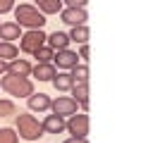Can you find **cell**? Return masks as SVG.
<instances>
[{
    "label": "cell",
    "instance_id": "obj_21",
    "mask_svg": "<svg viewBox=\"0 0 153 143\" xmlns=\"http://www.w3.org/2000/svg\"><path fill=\"white\" fill-rule=\"evenodd\" d=\"M31 55H33L38 62H53V55H55V50H53V48H48V45H41V48H36Z\"/></svg>",
    "mask_w": 153,
    "mask_h": 143
},
{
    "label": "cell",
    "instance_id": "obj_8",
    "mask_svg": "<svg viewBox=\"0 0 153 143\" xmlns=\"http://www.w3.org/2000/svg\"><path fill=\"white\" fill-rule=\"evenodd\" d=\"M60 14H62V21H65V24H69V26L86 24V19H88L84 7H65V10H60Z\"/></svg>",
    "mask_w": 153,
    "mask_h": 143
},
{
    "label": "cell",
    "instance_id": "obj_22",
    "mask_svg": "<svg viewBox=\"0 0 153 143\" xmlns=\"http://www.w3.org/2000/svg\"><path fill=\"white\" fill-rule=\"evenodd\" d=\"M0 143H17V131L10 126L0 129Z\"/></svg>",
    "mask_w": 153,
    "mask_h": 143
},
{
    "label": "cell",
    "instance_id": "obj_13",
    "mask_svg": "<svg viewBox=\"0 0 153 143\" xmlns=\"http://www.w3.org/2000/svg\"><path fill=\"white\" fill-rule=\"evenodd\" d=\"M7 74H17V76H29L31 74V64L26 62V60H10L7 62V69H5Z\"/></svg>",
    "mask_w": 153,
    "mask_h": 143
},
{
    "label": "cell",
    "instance_id": "obj_24",
    "mask_svg": "<svg viewBox=\"0 0 153 143\" xmlns=\"http://www.w3.org/2000/svg\"><path fill=\"white\" fill-rule=\"evenodd\" d=\"M86 2L88 0H62V5H67V7H86Z\"/></svg>",
    "mask_w": 153,
    "mask_h": 143
},
{
    "label": "cell",
    "instance_id": "obj_18",
    "mask_svg": "<svg viewBox=\"0 0 153 143\" xmlns=\"http://www.w3.org/2000/svg\"><path fill=\"white\" fill-rule=\"evenodd\" d=\"M69 74H72L74 83H88V67H86V62L84 64H74L69 69Z\"/></svg>",
    "mask_w": 153,
    "mask_h": 143
},
{
    "label": "cell",
    "instance_id": "obj_23",
    "mask_svg": "<svg viewBox=\"0 0 153 143\" xmlns=\"http://www.w3.org/2000/svg\"><path fill=\"white\" fill-rule=\"evenodd\" d=\"M10 114H17V107L12 100H0V117H10Z\"/></svg>",
    "mask_w": 153,
    "mask_h": 143
},
{
    "label": "cell",
    "instance_id": "obj_17",
    "mask_svg": "<svg viewBox=\"0 0 153 143\" xmlns=\"http://www.w3.org/2000/svg\"><path fill=\"white\" fill-rule=\"evenodd\" d=\"M69 36V41H74V43H86L88 41V26L86 24H79V26H72V31L67 33Z\"/></svg>",
    "mask_w": 153,
    "mask_h": 143
},
{
    "label": "cell",
    "instance_id": "obj_20",
    "mask_svg": "<svg viewBox=\"0 0 153 143\" xmlns=\"http://www.w3.org/2000/svg\"><path fill=\"white\" fill-rule=\"evenodd\" d=\"M36 5H38V10L45 12V14H55V12L62 10V0H36Z\"/></svg>",
    "mask_w": 153,
    "mask_h": 143
},
{
    "label": "cell",
    "instance_id": "obj_14",
    "mask_svg": "<svg viewBox=\"0 0 153 143\" xmlns=\"http://www.w3.org/2000/svg\"><path fill=\"white\" fill-rule=\"evenodd\" d=\"M69 91H72V98H74L84 110H88V83H74Z\"/></svg>",
    "mask_w": 153,
    "mask_h": 143
},
{
    "label": "cell",
    "instance_id": "obj_3",
    "mask_svg": "<svg viewBox=\"0 0 153 143\" xmlns=\"http://www.w3.org/2000/svg\"><path fill=\"white\" fill-rule=\"evenodd\" d=\"M17 133L22 138H26V141H36L38 136H43V126H41V122L33 114L19 112L17 114Z\"/></svg>",
    "mask_w": 153,
    "mask_h": 143
},
{
    "label": "cell",
    "instance_id": "obj_6",
    "mask_svg": "<svg viewBox=\"0 0 153 143\" xmlns=\"http://www.w3.org/2000/svg\"><path fill=\"white\" fill-rule=\"evenodd\" d=\"M50 107H53L55 114H60V117H69V114L76 112V100H74L72 95H60L57 100H50Z\"/></svg>",
    "mask_w": 153,
    "mask_h": 143
},
{
    "label": "cell",
    "instance_id": "obj_10",
    "mask_svg": "<svg viewBox=\"0 0 153 143\" xmlns=\"http://www.w3.org/2000/svg\"><path fill=\"white\" fill-rule=\"evenodd\" d=\"M69 43H72V41H69V36H67L65 31H53L50 36H45V45L53 48V50H65Z\"/></svg>",
    "mask_w": 153,
    "mask_h": 143
},
{
    "label": "cell",
    "instance_id": "obj_12",
    "mask_svg": "<svg viewBox=\"0 0 153 143\" xmlns=\"http://www.w3.org/2000/svg\"><path fill=\"white\" fill-rule=\"evenodd\" d=\"M29 110H33V112H45V110H50V98H48L45 93H31V95H29Z\"/></svg>",
    "mask_w": 153,
    "mask_h": 143
},
{
    "label": "cell",
    "instance_id": "obj_16",
    "mask_svg": "<svg viewBox=\"0 0 153 143\" xmlns=\"http://www.w3.org/2000/svg\"><path fill=\"white\" fill-rule=\"evenodd\" d=\"M50 81H53V86H55L57 91H69V88L74 86V79H72L69 72H55V76H53Z\"/></svg>",
    "mask_w": 153,
    "mask_h": 143
},
{
    "label": "cell",
    "instance_id": "obj_1",
    "mask_svg": "<svg viewBox=\"0 0 153 143\" xmlns=\"http://www.w3.org/2000/svg\"><path fill=\"white\" fill-rule=\"evenodd\" d=\"M12 10H14V19H17L19 26H26V29H41V26L45 24L43 12H41L38 7L29 5V2H22V5H17V7H12Z\"/></svg>",
    "mask_w": 153,
    "mask_h": 143
},
{
    "label": "cell",
    "instance_id": "obj_4",
    "mask_svg": "<svg viewBox=\"0 0 153 143\" xmlns=\"http://www.w3.org/2000/svg\"><path fill=\"white\" fill-rule=\"evenodd\" d=\"M41 45H45V33H43L41 29H29L26 33L19 36V48H22L24 52H33V50L41 48Z\"/></svg>",
    "mask_w": 153,
    "mask_h": 143
},
{
    "label": "cell",
    "instance_id": "obj_27",
    "mask_svg": "<svg viewBox=\"0 0 153 143\" xmlns=\"http://www.w3.org/2000/svg\"><path fill=\"white\" fill-rule=\"evenodd\" d=\"M65 143H88L86 138H76V136H72V138H67Z\"/></svg>",
    "mask_w": 153,
    "mask_h": 143
},
{
    "label": "cell",
    "instance_id": "obj_5",
    "mask_svg": "<svg viewBox=\"0 0 153 143\" xmlns=\"http://www.w3.org/2000/svg\"><path fill=\"white\" fill-rule=\"evenodd\" d=\"M65 129L76 136V138H86L88 133V114H69V122H65Z\"/></svg>",
    "mask_w": 153,
    "mask_h": 143
},
{
    "label": "cell",
    "instance_id": "obj_9",
    "mask_svg": "<svg viewBox=\"0 0 153 143\" xmlns=\"http://www.w3.org/2000/svg\"><path fill=\"white\" fill-rule=\"evenodd\" d=\"M41 126H43V133H62L65 131V117H60V114H48L43 122H41Z\"/></svg>",
    "mask_w": 153,
    "mask_h": 143
},
{
    "label": "cell",
    "instance_id": "obj_19",
    "mask_svg": "<svg viewBox=\"0 0 153 143\" xmlns=\"http://www.w3.org/2000/svg\"><path fill=\"white\" fill-rule=\"evenodd\" d=\"M17 55H19V50H17V45H14L12 41H2V43H0V60L10 62V60H14Z\"/></svg>",
    "mask_w": 153,
    "mask_h": 143
},
{
    "label": "cell",
    "instance_id": "obj_26",
    "mask_svg": "<svg viewBox=\"0 0 153 143\" xmlns=\"http://www.w3.org/2000/svg\"><path fill=\"white\" fill-rule=\"evenodd\" d=\"M88 52H91V50H88V43H81V50H79V57H81L84 62L88 60Z\"/></svg>",
    "mask_w": 153,
    "mask_h": 143
},
{
    "label": "cell",
    "instance_id": "obj_2",
    "mask_svg": "<svg viewBox=\"0 0 153 143\" xmlns=\"http://www.w3.org/2000/svg\"><path fill=\"white\" fill-rule=\"evenodd\" d=\"M0 86L14 98H29L33 93V83L26 76H17V74H7V72H5V76L0 81Z\"/></svg>",
    "mask_w": 153,
    "mask_h": 143
},
{
    "label": "cell",
    "instance_id": "obj_7",
    "mask_svg": "<svg viewBox=\"0 0 153 143\" xmlns=\"http://www.w3.org/2000/svg\"><path fill=\"white\" fill-rule=\"evenodd\" d=\"M53 62H55L60 69L69 72L74 64H79V55H76L74 50H69V48H65V50H55V55H53Z\"/></svg>",
    "mask_w": 153,
    "mask_h": 143
},
{
    "label": "cell",
    "instance_id": "obj_28",
    "mask_svg": "<svg viewBox=\"0 0 153 143\" xmlns=\"http://www.w3.org/2000/svg\"><path fill=\"white\" fill-rule=\"evenodd\" d=\"M5 69H7V62H5V60H0V74H5Z\"/></svg>",
    "mask_w": 153,
    "mask_h": 143
},
{
    "label": "cell",
    "instance_id": "obj_15",
    "mask_svg": "<svg viewBox=\"0 0 153 143\" xmlns=\"http://www.w3.org/2000/svg\"><path fill=\"white\" fill-rule=\"evenodd\" d=\"M22 36V26L17 24V21H5V24H0V38L2 41H14V38H19Z\"/></svg>",
    "mask_w": 153,
    "mask_h": 143
},
{
    "label": "cell",
    "instance_id": "obj_25",
    "mask_svg": "<svg viewBox=\"0 0 153 143\" xmlns=\"http://www.w3.org/2000/svg\"><path fill=\"white\" fill-rule=\"evenodd\" d=\"M14 7V0H0V14H5V12H10Z\"/></svg>",
    "mask_w": 153,
    "mask_h": 143
},
{
    "label": "cell",
    "instance_id": "obj_11",
    "mask_svg": "<svg viewBox=\"0 0 153 143\" xmlns=\"http://www.w3.org/2000/svg\"><path fill=\"white\" fill-rule=\"evenodd\" d=\"M31 74L38 79V81H50L55 76V64L53 62H38L36 67H31Z\"/></svg>",
    "mask_w": 153,
    "mask_h": 143
}]
</instances>
